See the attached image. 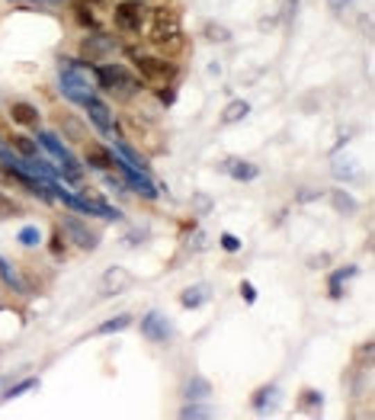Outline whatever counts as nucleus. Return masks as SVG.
Returning a JSON list of instances; mask_svg holds the SVG:
<instances>
[{
	"mask_svg": "<svg viewBox=\"0 0 375 420\" xmlns=\"http://www.w3.org/2000/svg\"><path fill=\"white\" fill-rule=\"evenodd\" d=\"M49 251H51V257H58V260H65V253H67V237L61 235V228L55 231V235H51Z\"/></svg>",
	"mask_w": 375,
	"mask_h": 420,
	"instance_id": "nucleus-34",
	"label": "nucleus"
},
{
	"mask_svg": "<svg viewBox=\"0 0 375 420\" xmlns=\"http://www.w3.org/2000/svg\"><path fill=\"white\" fill-rule=\"evenodd\" d=\"M128 324H132V314H116V318H109V321H103V324H97V330H93V334H100V337L122 334Z\"/></svg>",
	"mask_w": 375,
	"mask_h": 420,
	"instance_id": "nucleus-28",
	"label": "nucleus"
},
{
	"mask_svg": "<svg viewBox=\"0 0 375 420\" xmlns=\"http://www.w3.org/2000/svg\"><path fill=\"white\" fill-rule=\"evenodd\" d=\"M58 228H61V235L67 237V244H71V247H77V251L93 253L97 247H100V231L87 225V221H83V215H74V212H67L65 219H61Z\"/></svg>",
	"mask_w": 375,
	"mask_h": 420,
	"instance_id": "nucleus-5",
	"label": "nucleus"
},
{
	"mask_svg": "<svg viewBox=\"0 0 375 420\" xmlns=\"http://www.w3.org/2000/svg\"><path fill=\"white\" fill-rule=\"evenodd\" d=\"M61 132L71 138V142H87V132H83V122L74 116H61Z\"/></svg>",
	"mask_w": 375,
	"mask_h": 420,
	"instance_id": "nucleus-29",
	"label": "nucleus"
},
{
	"mask_svg": "<svg viewBox=\"0 0 375 420\" xmlns=\"http://www.w3.org/2000/svg\"><path fill=\"white\" fill-rule=\"evenodd\" d=\"M327 202H333V209L340 215H356L359 212V202L350 193H343V190H327Z\"/></svg>",
	"mask_w": 375,
	"mask_h": 420,
	"instance_id": "nucleus-22",
	"label": "nucleus"
},
{
	"mask_svg": "<svg viewBox=\"0 0 375 420\" xmlns=\"http://www.w3.org/2000/svg\"><path fill=\"white\" fill-rule=\"evenodd\" d=\"M112 154H116L119 160H125L128 167H135V170H148V154H142L138 148H135L128 138H116L112 142Z\"/></svg>",
	"mask_w": 375,
	"mask_h": 420,
	"instance_id": "nucleus-14",
	"label": "nucleus"
},
{
	"mask_svg": "<svg viewBox=\"0 0 375 420\" xmlns=\"http://www.w3.org/2000/svg\"><path fill=\"white\" fill-rule=\"evenodd\" d=\"M93 77H97V87L106 90L112 100H135L138 93L144 90V81L135 71H128L125 65L119 61H100V65H93Z\"/></svg>",
	"mask_w": 375,
	"mask_h": 420,
	"instance_id": "nucleus-1",
	"label": "nucleus"
},
{
	"mask_svg": "<svg viewBox=\"0 0 375 420\" xmlns=\"http://www.w3.org/2000/svg\"><path fill=\"white\" fill-rule=\"evenodd\" d=\"M77 51H81V61H87V65H100V61H106L109 55L122 51V45H119V39L112 33H106V29H97V33L83 35L81 45H77Z\"/></svg>",
	"mask_w": 375,
	"mask_h": 420,
	"instance_id": "nucleus-6",
	"label": "nucleus"
},
{
	"mask_svg": "<svg viewBox=\"0 0 375 420\" xmlns=\"http://www.w3.org/2000/svg\"><path fill=\"white\" fill-rule=\"evenodd\" d=\"M87 119H90V126L97 128L100 135H112L116 119H112V112H109V106L103 100H97L93 106H87Z\"/></svg>",
	"mask_w": 375,
	"mask_h": 420,
	"instance_id": "nucleus-16",
	"label": "nucleus"
},
{
	"mask_svg": "<svg viewBox=\"0 0 375 420\" xmlns=\"http://www.w3.org/2000/svg\"><path fill=\"white\" fill-rule=\"evenodd\" d=\"M35 3H67V0H35Z\"/></svg>",
	"mask_w": 375,
	"mask_h": 420,
	"instance_id": "nucleus-46",
	"label": "nucleus"
},
{
	"mask_svg": "<svg viewBox=\"0 0 375 420\" xmlns=\"http://www.w3.org/2000/svg\"><path fill=\"white\" fill-rule=\"evenodd\" d=\"M7 3H19V0H7Z\"/></svg>",
	"mask_w": 375,
	"mask_h": 420,
	"instance_id": "nucleus-48",
	"label": "nucleus"
},
{
	"mask_svg": "<svg viewBox=\"0 0 375 420\" xmlns=\"http://www.w3.org/2000/svg\"><path fill=\"white\" fill-rule=\"evenodd\" d=\"M154 49L160 51V58H180L186 51V39H183V33H176V35H170V39H164V42H158Z\"/></svg>",
	"mask_w": 375,
	"mask_h": 420,
	"instance_id": "nucleus-25",
	"label": "nucleus"
},
{
	"mask_svg": "<svg viewBox=\"0 0 375 420\" xmlns=\"http://www.w3.org/2000/svg\"><path fill=\"white\" fill-rule=\"evenodd\" d=\"M222 247H225L228 253H238V251H241V237L228 235V231H225V235H222Z\"/></svg>",
	"mask_w": 375,
	"mask_h": 420,
	"instance_id": "nucleus-40",
	"label": "nucleus"
},
{
	"mask_svg": "<svg viewBox=\"0 0 375 420\" xmlns=\"http://www.w3.org/2000/svg\"><path fill=\"white\" fill-rule=\"evenodd\" d=\"M58 90L67 103H74V106H93V103L100 100L97 96V84H93L90 77L83 74V67H61L58 74Z\"/></svg>",
	"mask_w": 375,
	"mask_h": 420,
	"instance_id": "nucleus-3",
	"label": "nucleus"
},
{
	"mask_svg": "<svg viewBox=\"0 0 375 420\" xmlns=\"http://www.w3.org/2000/svg\"><path fill=\"white\" fill-rule=\"evenodd\" d=\"M299 408L301 411H317V408H321V395H317V392H301Z\"/></svg>",
	"mask_w": 375,
	"mask_h": 420,
	"instance_id": "nucleus-37",
	"label": "nucleus"
},
{
	"mask_svg": "<svg viewBox=\"0 0 375 420\" xmlns=\"http://www.w3.org/2000/svg\"><path fill=\"white\" fill-rule=\"evenodd\" d=\"M7 148H10V144H7V135H3V132H0V154H3V151H7Z\"/></svg>",
	"mask_w": 375,
	"mask_h": 420,
	"instance_id": "nucleus-45",
	"label": "nucleus"
},
{
	"mask_svg": "<svg viewBox=\"0 0 375 420\" xmlns=\"http://www.w3.org/2000/svg\"><path fill=\"white\" fill-rule=\"evenodd\" d=\"M183 395H186V401H206L208 395H212V385H208L206 378H199V376H192L190 382H186V388H183Z\"/></svg>",
	"mask_w": 375,
	"mask_h": 420,
	"instance_id": "nucleus-26",
	"label": "nucleus"
},
{
	"mask_svg": "<svg viewBox=\"0 0 375 420\" xmlns=\"http://www.w3.org/2000/svg\"><path fill=\"white\" fill-rule=\"evenodd\" d=\"M128 286H132V273L122 269V267H109L106 273H103V279H100V295H103V299H109V295L125 292Z\"/></svg>",
	"mask_w": 375,
	"mask_h": 420,
	"instance_id": "nucleus-12",
	"label": "nucleus"
},
{
	"mask_svg": "<svg viewBox=\"0 0 375 420\" xmlns=\"http://www.w3.org/2000/svg\"><path fill=\"white\" fill-rule=\"evenodd\" d=\"M192 212H196V215H208V212H212V196H206V193L192 196Z\"/></svg>",
	"mask_w": 375,
	"mask_h": 420,
	"instance_id": "nucleus-38",
	"label": "nucleus"
},
{
	"mask_svg": "<svg viewBox=\"0 0 375 420\" xmlns=\"http://www.w3.org/2000/svg\"><path fill=\"white\" fill-rule=\"evenodd\" d=\"M35 385H39V378H35V376H29V378H23V382H17V385H13V388H7V392H3V398H7V401H13V398L26 395V392H33Z\"/></svg>",
	"mask_w": 375,
	"mask_h": 420,
	"instance_id": "nucleus-32",
	"label": "nucleus"
},
{
	"mask_svg": "<svg viewBox=\"0 0 375 420\" xmlns=\"http://www.w3.org/2000/svg\"><path fill=\"white\" fill-rule=\"evenodd\" d=\"M176 414H180L183 420H192V417H212V411H208V408H206L202 401H190V404L183 408V411H176Z\"/></svg>",
	"mask_w": 375,
	"mask_h": 420,
	"instance_id": "nucleus-33",
	"label": "nucleus"
},
{
	"mask_svg": "<svg viewBox=\"0 0 375 420\" xmlns=\"http://www.w3.org/2000/svg\"><path fill=\"white\" fill-rule=\"evenodd\" d=\"M0 279H3V286L10 289V292H17V295H26L29 292V286H26V279L23 273H19L13 263L7 260V257H0Z\"/></svg>",
	"mask_w": 375,
	"mask_h": 420,
	"instance_id": "nucleus-18",
	"label": "nucleus"
},
{
	"mask_svg": "<svg viewBox=\"0 0 375 420\" xmlns=\"http://www.w3.org/2000/svg\"><path fill=\"white\" fill-rule=\"evenodd\" d=\"M87 3H90V7H97V3H106V0H87Z\"/></svg>",
	"mask_w": 375,
	"mask_h": 420,
	"instance_id": "nucleus-47",
	"label": "nucleus"
},
{
	"mask_svg": "<svg viewBox=\"0 0 375 420\" xmlns=\"http://www.w3.org/2000/svg\"><path fill=\"white\" fill-rule=\"evenodd\" d=\"M276 401H279V385H267L253 395V408H257L260 414H269V408H273Z\"/></svg>",
	"mask_w": 375,
	"mask_h": 420,
	"instance_id": "nucleus-27",
	"label": "nucleus"
},
{
	"mask_svg": "<svg viewBox=\"0 0 375 420\" xmlns=\"http://www.w3.org/2000/svg\"><path fill=\"white\" fill-rule=\"evenodd\" d=\"M295 7H299V0H283V23H292V17H295Z\"/></svg>",
	"mask_w": 375,
	"mask_h": 420,
	"instance_id": "nucleus-42",
	"label": "nucleus"
},
{
	"mask_svg": "<svg viewBox=\"0 0 375 420\" xmlns=\"http://www.w3.org/2000/svg\"><path fill=\"white\" fill-rule=\"evenodd\" d=\"M202 35H206V39H212V42H228V39H231V33H228V29H222L218 23H208L206 29H202Z\"/></svg>",
	"mask_w": 375,
	"mask_h": 420,
	"instance_id": "nucleus-36",
	"label": "nucleus"
},
{
	"mask_svg": "<svg viewBox=\"0 0 375 420\" xmlns=\"http://www.w3.org/2000/svg\"><path fill=\"white\" fill-rule=\"evenodd\" d=\"M148 13H151V7L144 3V0H119L116 10H112V26H116L122 35L144 33Z\"/></svg>",
	"mask_w": 375,
	"mask_h": 420,
	"instance_id": "nucleus-4",
	"label": "nucleus"
},
{
	"mask_svg": "<svg viewBox=\"0 0 375 420\" xmlns=\"http://www.w3.org/2000/svg\"><path fill=\"white\" fill-rule=\"evenodd\" d=\"M103 183H106V190H112L116 196H125V193H128V186L122 183V177H116L112 170H106V174H103Z\"/></svg>",
	"mask_w": 375,
	"mask_h": 420,
	"instance_id": "nucleus-35",
	"label": "nucleus"
},
{
	"mask_svg": "<svg viewBox=\"0 0 375 420\" xmlns=\"http://www.w3.org/2000/svg\"><path fill=\"white\" fill-rule=\"evenodd\" d=\"M144 33H148V42H151V45H158V42H164V39H170V35L183 33V29H180V13H176L170 3L151 7Z\"/></svg>",
	"mask_w": 375,
	"mask_h": 420,
	"instance_id": "nucleus-7",
	"label": "nucleus"
},
{
	"mask_svg": "<svg viewBox=\"0 0 375 420\" xmlns=\"http://www.w3.org/2000/svg\"><path fill=\"white\" fill-rule=\"evenodd\" d=\"M116 170H119V177H122V183L132 190L135 196H142V199H148V202H154L158 199V183L151 180V174L148 170H135V167H128L125 160H119L116 158Z\"/></svg>",
	"mask_w": 375,
	"mask_h": 420,
	"instance_id": "nucleus-8",
	"label": "nucleus"
},
{
	"mask_svg": "<svg viewBox=\"0 0 375 420\" xmlns=\"http://www.w3.org/2000/svg\"><path fill=\"white\" fill-rule=\"evenodd\" d=\"M71 3V17L77 19V26L81 29H87V33H97V29H103L100 19H97V13L90 10V3L87 0H67Z\"/></svg>",
	"mask_w": 375,
	"mask_h": 420,
	"instance_id": "nucleus-17",
	"label": "nucleus"
},
{
	"mask_svg": "<svg viewBox=\"0 0 375 420\" xmlns=\"http://www.w3.org/2000/svg\"><path fill=\"white\" fill-rule=\"evenodd\" d=\"M35 144H39V151L49 154V160H55L61 167H77V164H81V160L71 154V148H67L51 128H35Z\"/></svg>",
	"mask_w": 375,
	"mask_h": 420,
	"instance_id": "nucleus-9",
	"label": "nucleus"
},
{
	"mask_svg": "<svg viewBox=\"0 0 375 420\" xmlns=\"http://www.w3.org/2000/svg\"><path fill=\"white\" fill-rule=\"evenodd\" d=\"M125 58L135 65L142 81H154V84H174L176 74H180V65L170 58H160V55H148L142 45H125L122 42Z\"/></svg>",
	"mask_w": 375,
	"mask_h": 420,
	"instance_id": "nucleus-2",
	"label": "nucleus"
},
{
	"mask_svg": "<svg viewBox=\"0 0 375 420\" xmlns=\"http://www.w3.org/2000/svg\"><path fill=\"white\" fill-rule=\"evenodd\" d=\"M247 116H250V103L231 100V103H225V110H222V126H238V122H244Z\"/></svg>",
	"mask_w": 375,
	"mask_h": 420,
	"instance_id": "nucleus-21",
	"label": "nucleus"
},
{
	"mask_svg": "<svg viewBox=\"0 0 375 420\" xmlns=\"http://www.w3.org/2000/svg\"><path fill=\"white\" fill-rule=\"evenodd\" d=\"M17 241L23 244L26 251H35V247H39V244H42V228H35V225H26V228H19Z\"/></svg>",
	"mask_w": 375,
	"mask_h": 420,
	"instance_id": "nucleus-31",
	"label": "nucleus"
},
{
	"mask_svg": "<svg viewBox=\"0 0 375 420\" xmlns=\"http://www.w3.org/2000/svg\"><path fill=\"white\" fill-rule=\"evenodd\" d=\"M7 144L19 154V158H35V154H42L39 144H35V138H26V135H19V132L7 135Z\"/></svg>",
	"mask_w": 375,
	"mask_h": 420,
	"instance_id": "nucleus-23",
	"label": "nucleus"
},
{
	"mask_svg": "<svg viewBox=\"0 0 375 420\" xmlns=\"http://www.w3.org/2000/svg\"><path fill=\"white\" fill-rule=\"evenodd\" d=\"M158 100H160V106H174V100H176V90H174V84H164L158 90Z\"/></svg>",
	"mask_w": 375,
	"mask_h": 420,
	"instance_id": "nucleus-39",
	"label": "nucleus"
},
{
	"mask_svg": "<svg viewBox=\"0 0 375 420\" xmlns=\"http://www.w3.org/2000/svg\"><path fill=\"white\" fill-rule=\"evenodd\" d=\"M10 119H13L19 128H33V132L42 126V112L35 110L29 100H13L10 103Z\"/></svg>",
	"mask_w": 375,
	"mask_h": 420,
	"instance_id": "nucleus-13",
	"label": "nucleus"
},
{
	"mask_svg": "<svg viewBox=\"0 0 375 420\" xmlns=\"http://www.w3.org/2000/svg\"><path fill=\"white\" fill-rule=\"evenodd\" d=\"M202 244H206V235H202V231H192V235H190V247H202Z\"/></svg>",
	"mask_w": 375,
	"mask_h": 420,
	"instance_id": "nucleus-43",
	"label": "nucleus"
},
{
	"mask_svg": "<svg viewBox=\"0 0 375 420\" xmlns=\"http://www.w3.org/2000/svg\"><path fill=\"white\" fill-rule=\"evenodd\" d=\"M83 164L106 174V170H116V154H112V148H106L100 142H83Z\"/></svg>",
	"mask_w": 375,
	"mask_h": 420,
	"instance_id": "nucleus-11",
	"label": "nucleus"
},
{
	"mask_svg": "<svg viewBox=\"0 0 375 420\" xmlns=\"http://www.w3.org/2000/svg\"><path fill=\"white\" fill-rule=\"evenodd\" d=\"M222 167L231 174V180H238V183H250V180L260 177V167L257 164H250V160H238V158H228Z\"/></svg>",
	"mask_w": 375,
	"mask_h": 420,
	"instance_id": "nucleus-19",
	"label": "nucleus"
},
{
	"mask_svg": "<svg viewBox=\"0 0 375 420\" xmlns=\"http://www.w3.org/2000/svg\"><path fill=\"white\" fill-rule=\"evenodd\" d=\"M206 299H208V289L206 286H186L183 292H180V305H183L186 311L202 308V305H206Z\"/></svg>",
	"mask_w": 375,
	"mask_h": 420,
	"instance_id": "nucleus-24",
	"label": "nucleus"
},
{
	"mask_svg": "<svg viewBox=\"0 0 375 420\" xmlns=\"http://www.w3.org/2000/svg\"><path fill=\"white\" fill-rule=\"evenodd\" d=\"M359 267H340V269H333L331 276H327V292H331V299H340L343 295V286L350 283V279H356Z\"/></svg>",
	"mask_w": 375,
	"mask_h": 420,
	"instance_id": "nucleus-20",
	"label": "nucleus"
},
{
	"mask_svg": "<svg viewBox=\"0 0 375 420\" xmlns=\"http://www.w3.org/2000/svg\"><path fill=\"white\" fill-rule=\"evenodd\" d=\"M142 334L151 344H170L174 340V324H170L164 311H148L142 318Z\"/></svg>",
	"mask_w": 375,
	"mask_h": 420,
	"instance_id": "nucleus-10",
	"label": "nucleus"
},
{
	"mask_svg": "<svg viewBox=\"0 0 375 420\" xmlns=\"http://www.w3.org/2000/svg\"><path fill=\"white\" fill-rule=\"evenodd\" d=\"M238 292H241V299H244V302H247V305H253V302H257V289L250 286V283H241V286H238Z\"/></svg>",
	"mask_w": 375,
	"mask_h": 420,
	"instance_id": "nucleus-41",
	"label": "nucleus"
},
{
	"mask_svg": "<svg viewBox=\"0 0 375 420\" xmlns=\"http://www.w3.org/2000/svg\"><path fill=\"white\" fill-rule=\"evenodd\" d=\"M81 196L90 202V209H93V215H97V219H106V221H119V219H122V212L112 209V202H109L103 193H97V190H83V186H81Z\"/></svg>",
	"mask_w": 375,
	"mask_h": 420,
	"instance_id": "nucleus-15",
	"label": "nucleus"
},
{
	"mask_svg": "<svg viewBox=\"0 0 375 420\" xmlns=\"http://www.w3.org/2000/svg\"><path fill=\"white\" fill-rule=\"evenodd\" d=\"M327 3H331V10H343L347 3H350V0H327Z\"/></svg>",
	"mask_w": 375,
	"mask_h": 420,
	"instance_id": "nucleus-44",
	"label": "nucleus"
},
{
	"mask_svg": "<svg viewBox=\"0 0 375 420\" xmlns=\"http://www.w3.org/2000/svg\"><path fill=\"white\" fill-rule=\"evenodd\" d=\"M23 205H19L13 196H7V193H0V221H10V219H19L23 215Z\"/></svg>",
	"mask_w": 375,
	"mask_h": 420,
	"instance_id": "nucleus-30",
	"label": "nucleus"
}]
</instances>
